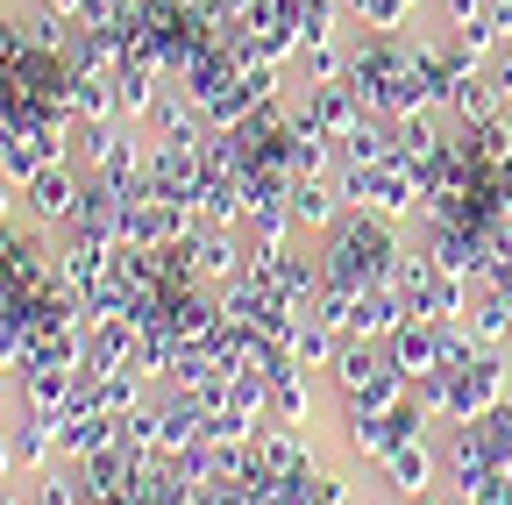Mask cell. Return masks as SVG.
Listing matches in <instances>:
<instances>
[{
  "instance_id": "6da1fadb",
  "label": "cell",
  "mask_w": 512,
  "mask_h": 505,
  "mask_svg": "<svg viewBox=\"0 0 512 505\" xmlns=\"http://www.w3.org/2000/svg\"><path fill=\"white\" fill-rule=\"evenodd\" d=\"M392 470H399V491H427V477H434V456L420 449V441H399V449H392Z\"/></svg>"
},
{
  "instance_id": "7a4b0ae2",
  "label": "cell",
  "mask_w": 512,
  "mask_h": 505,
  "mask_svg": "<svg viewBox=\"0 0 512 505\" xmlns=\"http://www.w3.org/2000/svg\"><path fill=\"white\" fill-rule=\"evenodd\" d=\"M64 207H72V178H64V171L36 178V214H43V221H57Z\"/></svg>"
},
{
  "instance_id": "3957f363",
  "label": "cell",
  "mask_w": 512,
  "mask_h": 505,
  "mask_svg": "<svg viewBox=\"0 0 512 505\" xmlns=\"http://www.w3.org/2000/svg\"><path fill=\"white\" fill-rule=\"evenodd\" d=\"M292 214H299V221H328V185H299V193H292Z\"/></svg>"
},
{
  "instance_id": "277c9868",
  "label": "cell",
  "mask_w": 512,
  "mask_h": 505,
  "mask_svg": "<svg viewBox=\"0 0 512 505\" xmlns=\"http://www.w3.org/2000/svg\"><path fill=\"white\" fill-rule=\"evenodd\" d=\"M505 399H512V385H505Z\"/></svg>"
}]
</instances>
